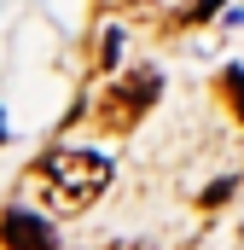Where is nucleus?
<instances>
[{
    "mask_svg": "<svg viewBox=\"0 0 244 250\" xmlns=\"http://www.w3.org/2000/svg\"><path fill=\"white\" fill-rule=\"evenodd\" d=\"M0 239H6V250H59V239L47 233V221L29 215V209H6L0 215Z\"/></svg>",
    "mask_w": 244,
    "mask_h": 250,
    "instance_id": "obj_3",
    "label": "nucleus"
},
{
    "mask_svg": "<svg viewBox=\"0 0 244 250\" xmlns=\"http://www.w3.org/2000/svg\"><path fill=\"white\" fill-rule=\"evenodd\" d=\"M157 70H134V76H122L117 87H105V105H99V123L111 128V134H122V128L140 123V111H151L157 105Z\"/></svg>",
    "mask_w": 244,
    "mask_h": 250,
    "instance_id": "obj_2",
    "label": "nucleus"
},
{
    "mask_svg": "<svg viewBox=\"0 0 244 250\" xmlns=\"http://www.w3.org/2000/svg\"><path fill=\"white\" fill-rule=\"evenodd\" d=\"M35 181H41V192H47V209H53V215H81L99 192L111 187V163H105L99 151L64 146V151H47V157H41Z\"/></svg>",
    "mask_w": 244,
    "mask_h": 250,
    "instance_id": "obj_1",
    "label": "nucleus"
},
{
    "mask_svg": "<svg viewBox=\"0 0 244 250\" xmlns=\"http://www.w3.org/2000/svg\"><path fill=\"white\" fill-rule=\"evenodd\" d=\"M0 140H6V117H0Z\"/></svg>",
    "mask_w": 244,
    "mask_h": 250,
    "instance_id": "obj_6",
    "label": "nucleus"
},
{
    "mask_svg": "<svg viewBox=\"0 0 244 250\" xmlns=\"http://www.w3.org/2000/svg\"><path fill=\"white\" fill-rule=\"evenodd\" d=\"M221 99L233 105V117L244 123V70L233 64V70H221Z\"/></svg>",
    "mask_w": 244,
    "mask_h": 250,
    "instance_id": "obj_4",
    "label": "nucleus"
},
{
    "mask_svg": "<svg viewBox=\"0 0 244 250\" xmlns=\"http://www.w3.org/2000/svg\"><path fill=\"white\" fill-rule=\"evenodd\" d=\"M117 41H122V29H117V23H105V29H99V47H93V64H99V70L117 64Z\"/></svg>",
    "mask_w": 244,
    "mask_h": 250,
    "instance_id": "obj_5",
    "label": "nucleus"
}]
</instances>
